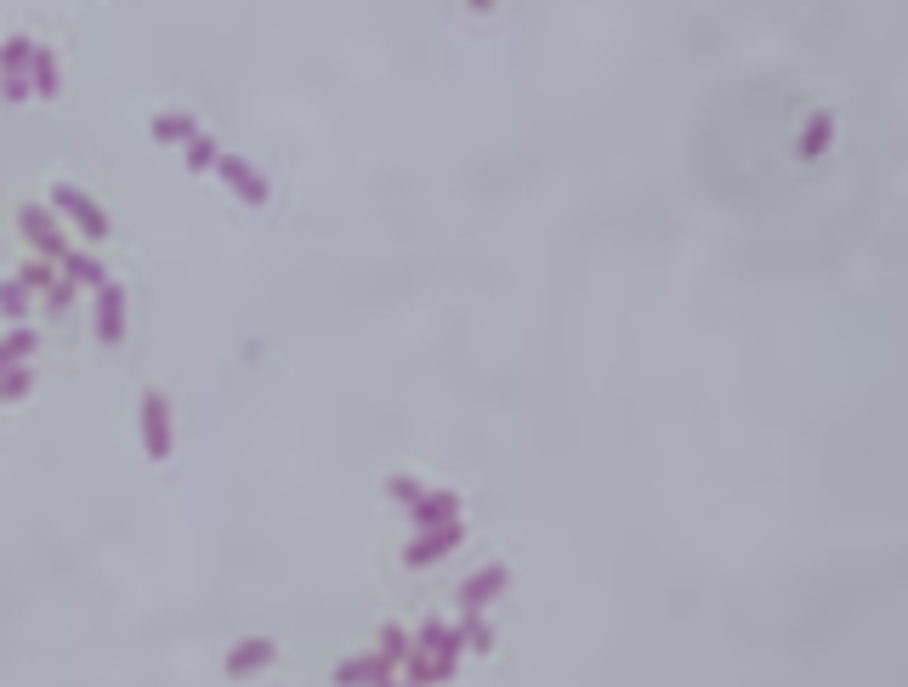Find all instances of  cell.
<instances>
[{
    "instance_id": "1",
    "label": "cell",
    "mask_w": 908,
    "mask_h": 687,
    "mask_svg": "<svg viewBox=\"0 0 908 687\" xmlns=\"http://www.w3.org/2000/svg\"><path fill=\"white\" fill-rule=\"evenodd\" d=\"M57 205H63V211L74 216V228H86L91 239H103V233H108L103 211H97V205H91V199H80V194H74V188H57Z\"/></svg>"
},
{
    "instance_id": "2",
    "label": "cell",
    "mask_w": 908,
    "mask_h": 687,
    "mask_svg": "<svg viewBox=\"0 0 908 687\" xmlns=\"http://www.w3.org/2000/svg\"><path fill=\"white\" fill-rule=\"evenodd\" d=\"M222 177L233 182V188H239V194L250 199V205H267V182L256 177V171H250L245 159H222Z\"/></svg>"
},
{
    "instance_id": "3",
    "label": "cell",
    "mask_w": 908,
    "mask_h": 687,
    "mask_svg": "<svg viewBox=\"0 0 908 687\" xmlns=\"http://www.w3.org/2000/svg\"><path fill=\"white\" fill-rule=\"evenodd\" d=\"M142 426H148V455H171V432H165V398L142 404Z\"/></svg>"
},
{
    "instance_id": "4",
    "label": "cell",
    "mask_w": 908,
    "mask_h": 687,
    "mask_svg": "<svg viewBox=\"0 0 908 687\" xmlns=\"http://www.w3.org/2000/svg\"><path fill=\"white\" fill-rule=\"evenodd\" d=\"M23 228H29V239H35V245L46 250V256H63V239H57V228H52V222H46L40 211H29V216H23Z\"/></svg>"
},
{
    "instance_id": "5",
    "label": "cell",
    "mask_w": 908,
    "mask_h": 687,
    "mask_svg": "<svg viewBox=\"0 0 908 687\" xmlns=\"http://www.w3.org/2000/svg\"><path fill=\"white\" fill-rule=\"evenodd\" d=\"M449 546H460V529H437V534H426V546L409 551V563H415V568H420V563H432V557H443Z\"/></svg>"
},
{
    "instance_id": "6",
    "label": "cell",
    "mask_w": 908,
    "mask_h": 687,
    "mask_svg": "<svg viewBox=\"0 0 908 687\" xmlns=\"http://www.w3.org/2000/svg\"><path fill=\"white\" fill-rule=\"evenodd\" d=\"M267 659H273V642H250V648H239L233 659H227V670H233V676H245V670L267 665Z\"/></svg>"
},
{
    "instance_id": "7",
    "label": "cell",
    "mask_w": 908,
    "mask_h": 687,
    "mask_svg": "<svg viewBox=\"0 0 908 687\" xmlns=\"http://www.w3.org/2000/svg\"><path fill=\"white\" fill-rule=\"evenodd\" d=\"M500 585H506V574H494V568H489V574H477V580L466 585V608H477V602H489L494 591H500Z\"/></svg>"
},
{
    "instance_id": "8",
    "label": "cell",
    "mask_w": 908,
    "mask_h": 687,
    "mask_svg": "<svg viewBox=\"0 0 908 687\" xmlns=\"http://www.w3.org/2000/svg\"><path fill=\"white\" fill-rule=\"evenodd\" d=\"M154 131H159V142H188L193 137V120H188V114H182V120H176V114H159Z\"/></svg>"
},
{
    "instance_id": "9",
    "label": "cell",
    "mask_w": 908,
    "mask_h": 687,
    "mask_svg": "<svg viewBox=\"0 0 908 687\" xmlns=\"http://www.w3.org/2000/svg\"><path fill=\"white\" fill-rule=\"evenodd\" d=\"M120 313H125V296L120 290H103V341L120 335Z\"/></svg>"
},
{
    "instance_id": "10",
    "label": "cell",
    "mask_w": 908,
    "mask_h": 687,
    "mask_svg": "<svg viewBox=\"0 0 908 687\" xmlns=\"http://www.w3.org/2000/svg\"><path fill=\"white\" fill-rule=\"evenodd\" d=\"M437 517H454V494H437V500L415 506V523H437Z\"/></svg>"
},
{
    "instance_id": "11",
    "label": "cell",
    "mask_w": 908,
    "mask_h": 687,
    "mask_svg": "<svg viewBox=\"0 0 908 687\" xmlns=\"http://www.w3.org/2000/svg\"><path fill=\"white\" fill-rule=\"evenodd\" d=\"M23 353H35V330H18L6 347H0V370H6V364H18Z\"/></svg>"
},
{
    "instance_id": "12",
    "label": "cell",
    "mask_w": 908,
    "mask_h": 687,
    "mask_svg": "<svg viewBox=\"0 0 908 687\" xmlns=\"http://www.w3.org/2000/svg\"><path fill=\"white\" fill-rule=\"evenodd\" d=\"M35 91H46V97L57 91V69H52V57L46 52H35Z\"/></svg>"
},
{
    "instance_id": "13",
    "label": "cell",
    "mask_w": 908,
    "mask_h": 687,
    "mask_svg": "<svg viewBox=\"0 0 908 687\" xmlns=\"http://www.w3.org/2000/svg\"><path fill=\"white\" fill-rule=\"evenodd\" d=\"M0 307H6V318H23V284H6V290H0Z\"/></svg>"
},
{
    "instance_id": "14",
    "label": "cell",
    "mask_w": 908,
    "mask_h": 687,
    "mask_svg": "<svg viewBox=\"0 0 908 687\" xmlns=\"http://www.w3.org/2000/svg\"><path fill=\"white\" fill-rule=\"evenodd\" d=\"M69 267H74V279L80 284H97L103 273H97V262H86V256H69Z\"/></svg>"
},
{
    "instance_id": "15",
    "label": "cell",
    "mask_w": 908,
    "mask_h": 687,
    "mask_svg": "<svg viewBox=\"0 0 908 687\" xmlns=\"http://www.w3.org/2000/svg\"><path fill=\"white\" fill-rule=\"evenodd\" d=\"M29 381H35V375L18 370V375H6V381H0V392H6V398H18V392H29Z\"/></svg>"
}]
</instances>
